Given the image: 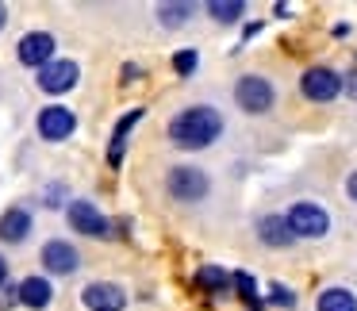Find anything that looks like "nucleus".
<instances>
[{"label": "nucleus", "instance_id": "obj_1", "mask_svg": "<svg viewBox=\"0 0 357 311\" xmlns=\"http://www.w3.org/2000/svg\"><path fill=\"white\" fill-rule=\"evenodd\" d=\"M223 135V116L211 104H192V108H181L169 119V142L181 150H204Z\"/></svg>", "mask_w": 357, "mask_h": 311}, {"label": "nucleus", "instance_id": "obj_2", "mask_svg": "<svg viewBox=\"0 0 357 311\" xmlns=\"http://www.w3.org/2000/svg\"><path fill=\"white\" fill-rule=\"evenodd\" d=\"M234 104H238L246 116H265V112H273V104H277V89H273V81L261 77V73H242V77L234 81Z\"/></svg>", "mask_w": 357, "mask_h": 311}, {"label": "nucleus", "instance_id": "obj_3", "mask_svg": "<svg viewBox=\"0 0 357 311\" xmlns=\"http://www.w3.org/2000/svg\"><path fill=\"white\" fill-rule=\"evenodd\" d=\"M165 188H169V196L181 204H200L204 196L211 192V177L200 165H173L169 177H165Z\"/></svg>", "mask_w": 357, "mask_h": 311}, {"label": "nucleus", "instance_id": "obj_4", "mask_svg": "<svg viewBox=\"0 0 357 311\" xmlns=\"http://www.w3.org/2000/svg\"><path fill=\"white\" fill-rule=\"evenodd\" d=\"M284 223H288V231H292L296 238H323V234L331 231V215L311 200H296L292 208H288Z\"/></svg>", "mask_w": 357, "mask_h": 311}, {"label": "nucleus", "instance_id": "obj_5", "mask_svg": "<svg viewBox=\"0 0 357 311\" xmlns=\"http://www.w3.org/2000/svg\"><path fill=\"white\" fill-rule=\"evenodd\" d=\"M300 93L311 104H331L334 96H342V73L331 70V66H311L300 77Z\"/></svg>", "mask_w": 357, "mask_h": 311}, {"label": "nucleus", "instance_id": "obj_6", "mask_svg": "<svg viewBox=\"0 0 357 311\" xmlns=\"http://www.w3.org/2000/svg\"><path fill=\"white\" fill-rule=\"evenodd\" d=\"M77 81H81V66L70 62V58H58V62H50V66H43V70H39V89H43V93H50V96L70 93Z\"/></svg>", "mask_w": 357, "mask_h": 311}, {"label": "nucleus", "instance_id": "obj_7", "mask_svg": "<svg viewBox=\"0 0 357 311\" xmlns=\"http://www.w3.org/2000/svg\"><path fill=\"white\" fill-rule=\"evenodd\" d=\"M70 227L81 234H89V238H108L112 234V223L100 215V208L89 200H73L70 204Z\"/></svg>", "mask_w": 357, "mask_h": 311}, {"label": "nucleus", "instance_id": "obj_8", "mask_svg": "<svg viewBox=\"0 0 357 311\" xmlns=\"http://www.w3.org/2000/svg\"><path fill=\"white\" fill-rule=\"evenodd\" d=\"M54 35L50 31H31V35H24V39H20V47H16V54H20V62L24 66H50L54 62Z\"/></svg>", "mask_w": 357, "mask_h": 311}, {"label": "nucleus", "instance_id": "obj_9", "mask_svg": "<svg viewBox=\"0 0 357 311\" xmlns=\"http://www.w3.org/2000/svg\"><path fill=\"white\" fill-rule=\"evenodd\" d=\"M43 265H47V273L70 277V273H77L81 254H77V246H73V242H66V238H50L47 246H43Z\"/></svg>", "mask_w": 357, "mask_h": 311}, {"label": "nucleus", "instance_id": "obj_10", "mask_svg": "<svg viewBox=\"0 0 357 311\" xmlns=\"http://www.w3.org/2000/svg\"><path fill=\"white\" fill-rule=\"evenodd\" d=\"M73 127H77V119H73L70 108H62V104H50V108L39 112V135L50 142H62L73 135Z\"/></svg>", "mask_w": 357, "mask_h": 311}, {"label": "nucleus", "instance_id": "obj_11", "mask_svg": "<svg viewBox=\"0 0 357 311\" xmlns=\"http://www.w3.org/2000/svg\"><path fill=\"white\" fill-rule=\"evenodd\" d=\"M81 303H85L89 311H123L127 308V296L119 285H108V280H96V285H89L85 292H81Z\"/></svg>", "mask_w": 357, "mask_h": 311}, {"label": "nucleus", "instance_id": "obj_12", "mask_svg": "<svg viewBox=\"0 0 357 311\" xmlns=\"http://www.w3.org/2000/svg\"><path fill=\"white\" fill-rule=\"evenodd\" d=\"M257 238H261L265 246H273V250H288L296 242V234L288 231L284 215H261L257 219Z\"/></svg>", "mask_w": 357, "mask_h": 311}, {"label": "nucleus", "instance_id": "obj_13", "mask_svg": "<svg viewBox=\"0 0 357 311\" xmlns=\"http://www.w3.org/2000/svg\"><path fill=\"white\" fill-rule=\"evenodd\" d=\"M142 119V108H131L123 119L116 123V131H112V142H108V165L112 169H119V162H123L127 154V135H131V127Z\"/></svg>", "mask_w": 357, "mask_h": 311}, {"label": "nucleus", "instance_id": "obj_14", "mask_svg": "<svg viewBox=\"0 0 357 311\" xmlns=\"http://www.w3.org/2000/svg\"><path fill=\"white\" fill-rule=\"evenodd\" d=\"M31 234V211L27 208H8L0 215V238L4 242H24Z\"/></svg>", "mask_w": 357, "mask_h": 311}, {"label": "nucleus", "instance_id": "obj_15", "mask_svg": "<svg viewBox=\"0 0 357 311\" xmlns=\"http://www.w3.org/2000/svg\"><path fill=\"white\" fill-rule=\"evenodd\" d=\"M315 311H357V296L349 292V288H342V285H331V288L319 292Z\"/></svg>", "mask_w": 357, "mask_h": 311}, {"label": "nucleus", "instance_id": "obj_16", "mask_svg": "<svg viewBox=\"0 0 357 311\" xmlns=\"http://www.w3.org/2000/svg\"><path fill=\"white\" fill-rule=\"evenodd\" d=\"M20 303H27V308H47L50 303V280L47 277H27L24 285H20Z\"/></svg>", "mask_w": 357, "mask_h": 311}, {"label": "nucleus", "instance_id": "obj_17", "mask_svg": "<svg viewBox=\"0 0 357 311\" xmlns=\"http://www.w3.org/2000/svg\"><path fill=\"white\" fill-rule=\"evenodd\" d=\"M196 285L204 288V292H227V288H231V273L227 269H219V265H204L200 273H196Z\"/></svg>", "mask_w": 357, "mask_h": 311}, {"label": "nucleus", "instance_id": "obj_18", "mask_svg": "<svg viewBox=\"0 0 357 311\" xmlns=\"http://www.w3.org/2000/svg\"><path fill=\"white\" fill-rule=\"evenodd\" d=\"M208 16H215L219 24H238V20L246 16V4H242V0H211Z\"/></svg>", "mask_w": 357, "mask_h": 311}, {"label": "nucleus", "instance_id": "obj_19", "mask_svg": "<svg viewBox=\"0 0 357 311\" xmlns=\"http://www.w3.org/2000/svg\"><path fill=\"white\" fill-rule=\"evenodd\" d=\"M158 16H162L165 27H177V24H185V20L192 16V4H162Z\"/></svg>", "mask_w": 357, "mask_h": 311}, {"label": "nucleus", "instance_id": "obj_20", "mask_svg": "<svg viewBox=\"0 0 357 311\" xmlns=\"http://www.w3.org/2000/svg\"><path fill=\"white\" fill-rule=\"evenodd\" d=\"M231 285L238 288V296H242L246 303H257V285H254V277H250V273H234Z\"/></svg>", "mask_w": 357, "mask_h": 311}, {"label": "nucleus", "instance_id": "obj_21", "mask_svg": "<svg viewBox=\"0 0 357 311\" xmlns=\"http://www.w3.org/2000/svg\"><path fill=\"white\" fill-rule=\"evenodd\" d=\"M196 62H200V58H196V50H177V54H173V70H177L181 77H192Z\"/></svg>", "mask_w": 357, "mask_h": 311}, {"label": "nucleus", "instance_id": "obj_22", "mask_svg": "<svg viewBox=\"0 0 357 311\" xmlns=\"http://www.w3.org/2000/svg\"><path fill=\"white\" fill-rule=\"evenodd\" d=\"M269 303H277V308L292 311V308H296V292H292L288 285H273V288H269Z\"/></svg>", "mask_w": 357, "mask_h": 311}, {"label": "nucleus", "instance_id": "obj_23", "mask_svg": "<svg viewBox=\"0 0 357 311\" xmlns=\"http://www.w3.org/2000/svg\"><path fill=\"white\" fill-rule=\"evenodd\" d=\"M12 303H20V288L0 285V311H4V308H12Z\"/></svg>", "mask_w": 357, "mask_h": 311}, {"label": "nucleus", "instance_id": "obj_24", "mask_svg": "<svg viewBox=\"0 0 357 311\" xmlns=\"http://www.w3.org/2000/svg\"><path fill=\"white\" fill-rule=\"evenodd\" d=\"M342 89H346V93H349V96H354V100H357V66H354V70L346 73V77H342Z\"/></svg>", "mask_w": 357, "mask_h": 311}, {"label": "nucleus", "instance_id": "obj_25", "mask_svg": "<svg viewBox=\"0 0 357 311\" xmlns=\"http://www.w3.org/2000/svg\"><path fill=\"white\" fill-rule=\"evenodd\" d=\"M346 192H349V200L357 204V169H354V173H349V177H346Z\"/></svg>", "mask_w": 357, "mask_h": 311}, {"label": "nucleus", "instance_id": "obj_26", "mask_svg": "<svg viewBox=\"0 0 357 311\" xmlns=\"http://www.w3.org/2000/svg\"><path fill=\"white\" fill-rule=\"evenodd\" d=\"M4 280H8V261L0 257V285H4Z\"/></svg>", "mask_w": 357, "mask_h": 311}, {"label": "nucleus", "instance_id": "obj_27", "mask_svg": "<svg viewBox=\"0 0 357 311\" xmlns=\"http://www.w3.org/2000/svg\"><path fill=\"white\" fill-rule=\"evenodd\" d=\"M4 20H8V12H4V4H0V27H4Z\"/></svg>", "mask_w": 357, "mask_h": 311}]
</instances>
